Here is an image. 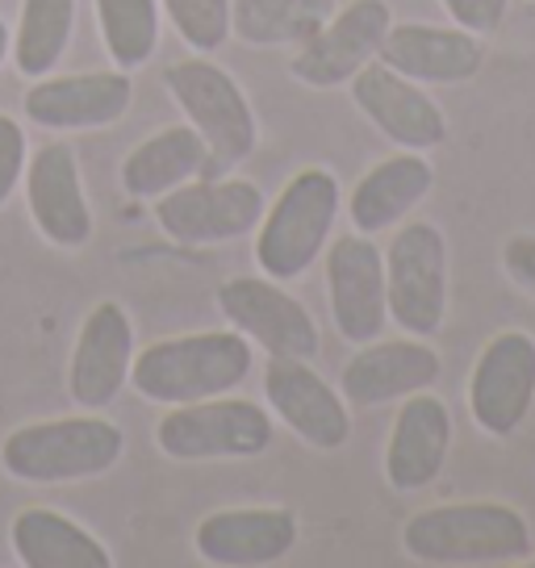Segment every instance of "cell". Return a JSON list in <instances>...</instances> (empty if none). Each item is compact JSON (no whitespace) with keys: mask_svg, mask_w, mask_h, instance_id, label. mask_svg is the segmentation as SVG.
I'll return each mask as SVG.
<instances>
[{"mask_svg":"<svg viewBox=\"0 0 535 568\" xmlns=\"http://www.w3.org/2000/svg\"><path fill=\"white\" fill-rule=\"evenodd\" d=\"M134 322L122 302H97L75 331V347L68 359V397L80 409H109L130 385L134 368Z\"/></svg>","mask_w":535,"mask_h":568,"instance_id":"16","label":"cell"},{"mask_svg":"<svg viewBox=\"0 0 535 568\" xmlns=\"http://www.w3.org/2000/svg\"><path fill=\"white\" fill-rule=\"evenodd\" d=\"M268 201L255 180L243 176H196L155 201V226L180 247H226L251 239Z\"/></svg>","mask_w":535,"mask_h":568,"instance_id":"8","label":"cell"},{"mask_svg":"<svg viewBox=\"0 0 535 568\" xmlns=\"http://www.w3.org/2000/svg\"><path fill=\"white\" fill-rule=\"evenodd\" d=\"M452 439H456V426L440 393L423 389L402 397L385 439V480L393 494H418L444 477Z\"/></svg>","mask_w":535,"mask_h":568,"instance_id":"20","label":"cell"},{"mask_svg":"<svg viewBox=\"0 0 535 568\" xmlns=\"http://www.w3.org/2000/svg\"><path fill=\"white\" fill-rule=\"evenodd\" d=\"M527 560H532V565H535V556H527Z\"/></svg>","mask_w":535,"mask_h":568,"instance_id":"33","label":"cell"},{"mask_svg":"<svg viewBox=\"0 0 535 568\" xmlns=\"http://www.w3.org/2000/svg\"><path fill=\"white\" fill-rule=\"evenodd\" d=\"M343 213V184L331 168H302L255 226V264L272 281H297L322 260Z\"/></svg>","mask_w":535,"mask_h":568,"instance_id":"4","label":"cell"},{"mask_svg":"<svg viewBox=\"0 0 535 568\" xmlns=\"http://www.w3.org/2000/svg\"><path fill=\"white\" fill-rule=\"evenodd\" d=\"M352 101L364 113V122L373 125L376 134H385L393 146L402 151H435L447 139V118L440 101L431 97L423 84H414L406 75H397L385 68L381 59L352 75Z\"/></svg>","mask_w":535,"mask_h":568,"instance_id":"18","label":"cell"},{"mask_svg":"<svg viewBox=\"0 0 535 568\" xmlns=\"http://www.w3.org/2000/svg\"><path fill=\"white\" fill-rule=\"evenodd\" d=\"M163 84L172 92L184 122L210 146V176L234 172L260 146V122L243 84L210 54H189L163 71Z\"/></svg>","mask_w":535,"mask_h":568,"instance_id":"5","label":"cell"},{"mask_svg":"<svg viewBox=\"0 0 535 568\" xmlns=\"http://www.w3.org/2000/svg\"><path fill=\"white\" fill-rule=\"evenodd\" d=\"M402 551L431 568L523 565L532 527L511 501H440L402 523Z\"/></svg>","mask_w":535,"mask_h":568,"instance_id":"1","label":"cell"},{"mask_svg":"<svg viewBox=\"0 0 535 568\" xmlns=\"http://www.w3.org/2000/svg\"><path fill=\"white\" fill-rule=\"evenodd\" d=\"M134 105V80L130 71H72V75H42L30 80L21 97L26 122L47 134H89L122 122Z\"/></svg>","mask_w":535,"mask_h":568,"instance_id":"13","label":"cell"},{"mask_svg":"<svg viewBox=\"0 0 535 568\" xmlns=\"http://www.w3.org/2000/svg\"><path fill=\"white\" fill-rule=\"evenodd\" d=\"M26 210L34 231L59 251H80L92 239V205L84 189V168L68 139L38 146L26 163Z\"/></svg>","mask_w":535,"mask_h":568,"instance_id":"15","label":"cell"},{"mask_svg":"<svg viewBox=\"0 0 535 568\" xmlns=\"http://www.w3.org/2000/svg\"><path fill=\"white\" fill-rule=\"evenodd\" d=\"M444 376V359L431 347V338H373L360 343L352 359L340 373V393L352 409H376L393 406L411 393L435 389V381Z\"/></svg>","mask_w":535,"mask_h":568,"instance_id":"17","label":"cell"},{"mask_svg":"<svg viewBox=\"0 0 535 568\" xmlns=\"http://www.w3.org/2000/svg\"><path fill=\"white\" fill-rule=\"evenodd\" d=\"M26 163H30V139L13 113H0V210L13 201L18 184L26 180Z\"/></svg>","mask_w":535,"mask_h":568,"instance_id":"29","label":"cell"},{"mask_svg":"<svg viewBox=\"0 0 535 568\" xmlns=\"http://www.w3.org/2000/svg\"><path fill=\"white\" fill-rule=\"evenodd\" d=\"M251 347L239 331H193V335L155 338L134 352L130 389L151 406H189L234 393L251 376Z\"/></svg>","mask_w":535,"mask_h":568,"instance_id":"2","label":"cell"},{"mask_svg":"<svg viewBox=\"0 0 535 568\" xmlns=\"http://www.w3.org/2000/svg\"><path fill=\"white\" fill-rule=\"evenodd\" d=\"M385 68L406 75L414 84H468L485 68L482 34H468L461 26H427V21H393L381 54Z\"/></svg>","mask_w":535,"mask_h":568,"instance_id":"21","label":"cell"},{"mask_svg":"<svg viewBox=\"0 0 535 568\" xmlns=\"http://www.w3.org/2000/svg\"><path fill=\"white\" fill-rule=\"evenodd\" d=\"M527 4H535V0H527Z\"/></svg>","mask_w":535,"mask_h":568,"instance_id":"34","label":"cell"},{"mask_svg":"<svg viewBox=\"0 0 535 568\" xmlns=\"http://www.w3.org/2000/svg\"><path fill=\"white\" fill-rule=\"evenodd\" d=\"M272 435H276L272 414L234 393L168 406V414L155 423V447L180 464L255 460L272 447Z\"/></svg>","mask_w":535,"mask_h":568,"instance_id":"6","label":"cell"},{"mask_svg":"<svg viewBox=\"0 0 535 568\" xmlns=\"http://www.w3.org/2000/svg\"><path fill=\"white\" fill-rule=\"evenodd\" d=\"M160 9L193 54H214L231 38V0H160Z\"/></svg>","mask_w":535,"mask_h":568,"instance_id":"28","label":"cell"},{"mask_svg":"<svg viewBox=\"0 0 535 568\" xmlns=\"http://www.w3.org/2000/svg\"><path fill=\"white\" fill-rule=\"evenodd\" d=\"M535 406V335L498 331L468 373V414L489 439H511Z\"/></svg>","mask_w":535,"mask_h":568,"instance_id":"12","label":"cell"},{"mask_svg":"<svg viewBox=\"0 0 535 568\" xmlns=\"http://www.w3.org/2000/svg\"><path fill=\"white\" fill-rule=\"evenodd\" d=\"M218 314L268 359H319L322 335L314 314L264 272H243L218 284Z\"/></svg>","mask_w":535,"mask_h":568,"instance_id":"9","label":"cell"},{"mask_svg":"<svg viewBox=\"0 0 535 568\" xmlns=\"http://www.w3.org/2000/svg\"><path fill=\"white\" fill-rule=\"evenodd\" d=\"M264 406L314 452H340L352 439V406L340 385L314 368V359H268Z\"/></svg>","mask_w":535,"mask_h":568,"instance_id":"14","label":"cell"},{"mask_svg":"<svg viewBox=\"0 0 535 568\" xmlns=\"http://www.w3.org/2000/svg\"><path fill=\"white\" fill-rule=\"evenodd\" d=\"M92 13L113 68L139 71L155 59L163 30L160 0H92Z\"/></svg>","mask_w":535,"mask_h":568,"instance_id":"27","label":"cell"},{"mask_svg":"<svg viewBox=\"0 0 535 568\" xmlns=\"http://www.w3.org/2000/svg\"><path fill=\"white\" fill-rule=\"evenodd\" d=\"M440 9H444L452 26H461L468 34H494L506 13H511V0H440Z\"/></svg>","mask_w":535,"mask_h":568,"instance_id":"30","label":"cell"},{"mask_svg":"<svg viewBox=\"0 0 535 568\" xmlns=\"http://www.w3.org/2000/svg\"><path fill=\"white\" fill-rule=\"evenodd\" d=\"M9 548L21 568H113L101 535L51 506H26L9 523Z\"/></svg>","mask_w":535,"mask_h":568,"instance_id":"24","label":"cell"},{"mask_svg":"<svg viewBox=\"0 0 535 568\" xmlns=\"http://www.w3.org/2000/svg\"><path fill=\"white\" fill-rule=\"evenodd\" d=\"M322 276H326V305L343 343H373L390 326L385 305V251L373 234H340L322 251Z\"/></svg>","mask_w":535,"mask_h":568,"instance_id":"11","label":"cell"},{"mask_svg":"<svg viewBox=\"0 0 535 568\" xmlns=\"http://www.w3.org/2000/svg\"><path fill=\"white\" fill-rule=\"evenodd\" d=\"M435 189V168L423 151H393L376 160L364 176L352 184L347 196V217L352 231L360 234H385L402 226Z\"/></svg>","mask_w":535,"mask_h":568,"instance_id":"22","label":"cell"},{"mask_svg":"<svg viewBox=\"0 0 535 568\" xmlns=\"http://www.w3.org/2000/svg\"><path fill=\"white\" fill-rule=\"evenodd\" d=\"M9 54H13V30H9V21L0 18V68L9 63Z\"/></svg>","mask_w":535,"mask_h":568,"instance_id":"32","label":"cell"},{"mask_svg":"<svg viewBox=\"0 0 535 568\" xmlns=\"http://www.w3.org/2000/svg\"><path fill=\"white\" fill-rule=\"evenodd\" d=\"M502 272L511 276L515 288H523L527 297H535V234H511L502 243Z\"/></svg>","mask_w":535,"mask_h":568,"instance_id":"31","label":"cell"},{"mask_svg":"<svg viewBox=\"0 0 535 568\" xmlns=\"http://www.w3.org/2000/svg\"><path fill=\"white\" fill-rule=\"evenodd\" d=\"M390 26V0H347L326 18L319 34L293 51V59H289L293 80L319 92L347 89L352 75H360L369 63H376Z\"/></svg>","mask_w":535,"mask_h":568,"instance_id":"10","label":"cell"},{"mask_svg":"<svg viewBox=\"0 0 535 568\" xmlns=\"http://www.w3.org/2000/svg\"><path fill=\"white\" fill-rule=\"evenodd\" d=\"M297 548V515L289 506H226L193 527V551L214 568H268Z\"/></svg>","mask_w":535,"mask_h":568,"instance_id":"19","label":"cell"},{"mask_svg":"<svg viewBox=\"0 0 535 568\" xmlns=\"http://www.w3.org/2000/svg\"><path fill=\"white\" fill-rule=\"evenodd\" d=\"M196 176H210V146L189 122L147 134L139 146H130V155L118 168V180L134 201H160L163 193Z\"/></svg>","mask_w":535,"mask_h":568,"instance_id":"23","label":"cell"},{"mask_svg":"<svg viewBox=\"0 0 535 568\" xmlns=\"http://www.w3.org/2000/svg\"><path fill=\"white\" fill-rule=\"evenodd\" d=\"M385 251V305L402 335L435 338L447 322V239L444 231L414 217L393 226Z\"/></svg>","mask_w":535,"mask_h":568,"instance_id":"7","label":"cell"},{"mask_svg":"<svg viewBox=\"0 0 535 568\" xmlns=\"http://www.w3.org/2000/svg\"><path fill=\"white\" fill-rule=\"evenodd\" d=\"M340 0H231V38L260 51L302 47L319 34Z\"/></svg>","mask_w":535,"mask_h":568,"instance_id":"25","label":"cell"},{"mask_svg":"<svg viewBox=\"0 0 535 568\" xmlns=\"http://www.w3.org/2000/svg\"><path fill=\"white\" fill-rule=\"evenodd\" d=\"M125 456V430L101 409L26 423L4 435L0 468L21 485H75L113 473Z\"/></svg>","mask_w":535,"mask_h":568,"instance_id":"3","label":"cell"},{"mask_svg":"<svg viewBox=\"0 0 535 568\" xmlns=\"http://www.w3.org/2000/svg\"><path fill=\"white\" fill-rule=\"evenodd\" d=\"M75 13L80 0H21L13 54H9L18 75L42 80L63 63L75 34Z\"/></svg>","mask_w":535,"mask_h":568,"instance_id":"26","label":"cell"}]
</instances>
